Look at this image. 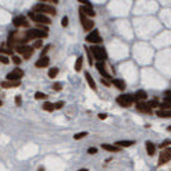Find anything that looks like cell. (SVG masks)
I'll use <instances>...</instances> for the list:
<instances>
[{
    "instance_id": "6da1fadb",
    "label": "cell",
    "mask_w": 171,
    "mask_h": 171,
    "mask_svg": "<svg viewBox=\"0 0 171 171\" xmlns=\"http://www.w3.org/2000/svg\"><path fill=\"white\" fill-rule=\"evenodd\" d=\"M25 36L29 38V40H38V38H45L48 37V32L43 30L40 28H33V29H28L25 33Z\"/></svg>"
},
{
    "instance_id": "7a4b0ae2",
    "label": "cell",
    "mask_w": 171,
    "mask_h": 171,
    "mask_svg": "<svg viewBox=\"0 0 171 171\" xmlns=\"http://www.w3.org/2000/svg\"><path fill=\"white\" fill-rule=\"evenodd\" d=\"M89 48H90V52H92L93 58H95L97 62H105L108 59L107 52H105V49L103 48V47L96 45V44H95L93 47H89Z\"/></svg>"
},
{
    "instance_id": "3957f363",
    "label": "cell",
    "mask_w": 171,
    "mask_h": 171,
    "mask_svg": "<svg viewBox=\"0 0 171 171\" xmlns=\"http://www.w3.org/2000/svg\"><path fill=\"white\" fill-rule=\"evenodd\" d=\"M135 101H137V100H135L134 95H129V93H123V95L116 97V103L120 107H130V105Z\"/></svg>"
},
{
    "instance_id": "277c9868",
    "label": "cell",
    "mask_w": 171,
    "mask_h": 171,
    "mask_svg": "<svg viewBox=\"0 0 171 171\" xmlns=\"http://www.w3.org/2000/svg\"><path fill=\"white\" fill-rule=\"evenodd\" d=\"M34 13H43V14H49V15H56V8L52 7L49 4H36L33 7Z\"/></svg>"
},
{
    "instance_id": "5b68a950",
    "label": "cell",
    "mask_w": 171,
    "mask_h": 171,
    "mask_svg": "<svg viewBox=\"0 0 171 171\" xmlns=\"http://www.w3.org/2000/svg\"><path fill=\"white\" fill-rule=\"evenodd\" d=\"M29 17L37 23H43V25H49L51 23V18H48L47 15H44L43 13H29Z\"/></svg>"
},
{
    "instance_id": "8992f818",
    "label": "cell",
    "mask_w": 171,
    "mask_h": 171,
    "mask_svg": "<svg viewBox=\"0 0 171 171\" xmlns=\"http://www.w3.org/2000/svg\"><path fill=\"white\" fill-rule=\"evenodd\" d=\"M79 21H81V25H82V29L85 32H89L95 28V22L92 19H88V17L85 15L82 11H79Z\"/></svg>"
},
{
    "instance_id": "52a82bcc",
    "label": "cell",
    "mask_w": 171,
    "mask_h": 171,
    "mask_svg": "<svg viewBox=\"0 0 171 171\" xmlns=\"http://www.w3.org/2000/svg\"><path fill=\"white\" fill-rule=\"evenodd\" d=\"M135 108H137L138 112H142V114H152V107L149 105V103H145L144 100H138L135 101Z\"/></svg>"
},
{
    "instance_id": "ba28073f",
    "label": "cell",
    "mask_w": 171,
    "mask_h": 171,
    "mask_svg": "<svg viewBox=\"0 0 171 171\" xmlns=\"http://www.w3.org/2000/svg\"><path fill=\"white\" fill-rule=\"evenodd\" d=\"M85 40H86V43H92V44H100L103 41V38L100 37V32L95 29V30H92L89 34H88L86 37H85Z\"/></svg>"
},
{
    "instance_id": "9c48e42d",
    "label": "cell",
    "mask_w": 171,
    "mask_h": 171,
    "mask_svg": "<svg viewBox=\"0 0 171 171\" xmlns=\"http://www.w3.org/2000/svg\"><path fill=\"white\" fill-rule=\"evenodd\" d=\"M170 160H171V148L166 146V148H164V151L160 153V156H159L158 164H159V166H163V164H166L167 162H170Z\"/></svg>"
},
{
    "instance_id": "30bf717a",
    "label": "cell",
    "mask_w": 171,
    "mask_h": 171,
    "mask_svg": "<svg viewBox=\"0 0 171 171\" xmlns=\"http://www.w3.org/2000/svg\"><path fill=\"white\" fill-rule=\"evenodd\" d=\"M13 23H14V26H22V28H29V21L26 19V17L25 15H18V17H15V18L13 19Z\"/></svg>"
},
{
    "instance_id": "8fae6325",
    "label": "cell",
    "mask_w": 171,
    "mask_h": 171,
    "mask_svg": "<svg viewBox=\"0 0 171 171\" xmlns=\"http://www.w3.org/2000/svg\"><path fill=\"white\" fill-rule=\"evenodd\" d=\"M23 77V71L21 69H15L13 70L11 73H8L7 74V79H10V81H15V79H21Z\"/></svg>"
},
{
    "instance_id": "7c38bea8",
    "label": "cell",
    "mask_w": 171,
    "mask_h": 171,
    "mask_svg": "<svg viewBox=\"0 0 171 171\" xmlns=\"http://www.w3.org/2000/svg\"><path fill=\"white\" fill-rule=\"evenodd\" d=\"M96 67H97V70H99V73H100V74L103 75V78H107V79H110V78H111V75L108 74V71H107V70H105L104 62H97Z\"/></svg>"
},
{
    "instance_id": "4fadbf2b",
    "label": "cell",
    "mask_w": 171,
    "mask_h": 171,
    "mask_svg": "<svg viewBox=\"0 0 171 171\" xmlns=\"http://www.w3.org/2000/svg\"><path fill=\"white\" fill-rule=\"evenodd\" d=\"M21 85V81L19 79H15V81H10V79H7V81H3L2 84H0V86L2 88H17Z\"/></svg>"
},
{
    "instance_id": "5bb4252c",
    "label": "cell",
    "mask_w": 171,
    "mask_h": 171,
    "mask_svg": "<svg viewBox=\"0 0 171 171\" xmlns=\"http://www.w3.org/2000/svg\"><path fill=\"white\" fill-rule=\"evenodd\" d=\"M79 11H82L86 17H96L95 10H93L92 7H88V6H81V7H79Z\"/></svg>"
},
{
    "instance_id": "9a60e30c",
    "label": "cell",
    "mask_w": 171,
    "mask_h": 171,
    "mask_svg": "<svg viewBox=\"0 0 171 171\" xmlns=\"http://www.w3.org/2000/svg\"><path fill=\"white\" fill-rule=\"evenodd\" d=\"M48 64H49V58L45 56V55H44V56H41L36 62V67H40V69H41V67H47Z\"/></svg>"
},
{
    "instance_id": "2e32d148",
    "label": "cell",
    "mask_w": 171,
    "mask_h": 171,
    "mask_svg": "<svg viewBox=\"0 0 171 171\" xmlns=\"http://www.w3.org/2000/svg\"><path fill=\"white\" fill-rule=\"evenodd\" d=\"M112 84H114V86L116 88V89L122 90V92L126 89V84H125V81H123V79H119V78L112 79Z\"/></svg>"
},
{
    "instance_id": "e0dca14e",
    "label": "cell",
    "mask_w": 171,
    "mask_h": 171,
    "mask_svg": "<svg viewBox=\"0 0 171 171\" xmlns=\"http://www.w3.org/2000/svg\"><path fill=\"white\" fill-rule=\"evenodd\" d=\"M145 146H146V152H148L149 156H153L156 153V145L153 142H151V141H146Z\"/></svg>"
},
{
    "instance_id": "ac0fdd59",
    "label": "cell",
    "mask_w": 171,
    "mask_h": 171,
    "mask_svg": "<svg viewBox=\"0 0 171 171\" xmlns=\"http://www.w3.org/2000/svg\"><path fill=\"white\" fill-rule=\"evenodd\" d=\"M85 78H86V82H88V85L90 86V89H93V90H96V84H95V81H93V78H92V75L89 74L88 71H85Z\"/></svg>"
},
{
    "instance_id": "d6986e66",
    "label": "cell",
    "mask_w": 171,
    "mask_h": 171,
    "mask_svg": "<svg viewBox=\"0 0 171 171\" xmlns=\"http://www.w3.org/2000/svg\"><path fill=\"white\" fill-rule=\"evenodd\" d=\"M29 49H30V47L26 45V44H18V45H15V51L18 52V54H25V52H28Z\"/></svg>"
},
{
    "instance_id": "ffe728a7",
    "label": "cell",
    "mask_w": 171,
    "mask_h": 171,
    "mask_svg": "<svg viewBox=\"0 0 171 171\" xmlns=\"http://www.w3.org/2000/svg\"><path fill=\"white\" fill-rule=\"evenodd\" d=\"M134 144H135V141H133V140H122V141H116L115 145L116 146H131Z\"/></svg>"
},
{
    "instance_id": "44dd1931",
    "label": "cell",
    "mask_w": 171,
    "mask_h": 171,
    "mask_svg": "<svg viewBox=\"0 0 171 171\" xmlns=\"http://www.w3.org/2000/svg\"><path fill=\"white\" fill-rule=\"evenodd\" d=\"M134 97H135V100H146V97H148V95H146V92L145 90H137V92L134 93Z\"/></svg>"
},
{
    "instance_id": "7402d4cb",
    "label": "cell",
    "mask_w": 171,
    "mask_h": 171,
    "mask_svg": "<svg viewBox=\"0 0 171 171\" xmlns=\"http://www.w3.org/2000/svg\"><path fill=\"white\" fill-rule=\"evenodd\" d=\"M101 148L104 149V151H108V152H118L119 151V148H118L116 145H111V144H103Z\"/></svg>"
},
{
    "instance_id": "603a6c76",
    "label": "cell",
    "mask_w": 171,
    "mask_h": 171,
    "mask_svg": "<svg viewBox=\"0 0 171 171\" xmlns=\"http://www.w3.org/2000/svg\"><path fill=\"white\" fill-rule=\"evenodd\" d=\"M159 118H171V110H159L158 112H156Z\"/></svg>"
},
{
    "instance_id": "cb8c5ba5",
    "label": "cell",
    "mask_w": 171,
    "mask_h": 171,
    "mask_svg": "<svg viewBox=\"0 0 171 171\" xmlns=\"http://www.w3.org/2000/svg\"><path fill=\"white\" fill-rule=\"evenodd\" d=\"M82 62H84V58L82 56H78L77 58V62H75V66H74V69H75V71H81L82 70Z\"/></svg>"
},
{
    "instance_id": "d4e9b609",
    "label": "cell",
    "mask_w": 171,
    "mask_h": 171,
    "mask_svg": "<svg viewBox=\"0 0 171 171\" xmlns=\"http://www.w3.org/2000/svg\"><path fill=\"white\" fill-rule=\"evenodd\" d=\"M85 51H86V55H88V63L90 64V66H93V55L92 52H90V48L89 47H84Z\"/></svg>"
},
{
    "instance_id": "484cf974",
    "label": "cell",
    "mask_w": 171,
    "mask_h": 171,
    "mask_svg": "<svg viewBox=\"0 0 171 171\" xmlns=\"http://www.w3.org/2000/svg\"><path fill=\"white\" fill-rule=\"evenodd\" d=\"M43 110L44 111H49V112H52V111L55 110V104H52V103H44L43 104Z\"/></svg>"
},
{
    "instance_id": "4316f807",
    "label": "cell",
    "mask_w": 171,
    "mask_h": 171,
    "mask_svg": "<svg viewBox=\"0 0 171 171\" xmlns=\"http://www.w3.org/2000/svg\"><path fill=\"white\" fill-rule=\"evenodd\" d=\"M58 73H59L58 67H52V69L48 71V77H49V78H55V77L58 75Z\"/></svg>"
},
{
    "instance_id": "83f0119b",
    "label": "cell",
    "mask_w": 171,
    "mask_h": 171,
    "mask_svg": "<svg viewBox=\"0 0 171 171\" xmlns=\"http://www.w3.org/2000/svg\"><path fill=\"white\" fill-rule=\"evenodd\" d=\"M159 107L162 108V110H171V103H167V101H163L159 104Z\"/></svg>"
},
{
    "instance_id": "f1b7e54d",
    "label": "cell",
    "mask_w": 171,
    "mask_h": 171,
    "mask_svg": "<svg viewBox=\"0 0 171 171\" xmlns=\"http://www.w3.org/2000/svg\"><path fill=\"white\" fill-rule=\"evenodd\" d=\"M32 47H33L34 49H40L41 47H43V41H41V38H38V40L34 41V43H33V45H32Z\"/></svg>"
},
{
    "instance_id": "f546056e",
    "label": "cell",
    "mask_w": 171,
    "mask_h": 171,
    "mask_svg": "<svg viewBox=\"0 0 171 171\" xmlns=\"http://www.w3.org/2000/svg\"><path fill=\"white\" fill-rule=\"evenodd\" d=\"M33 52H34V48H33V47H30V49H29L28 52H25V54H23V59H29V58H32Z\"/></svg>"
},
{
    "instance_id": "4dcf8cb0",
    "label": "cell",
    "mask_w": 171,
    "mask_h": 171,
    "mask_svg": "<svg viewBox=\"0 0 171 171\" xmlns=\"http://www.w3.org/2000/svg\"><path fill=\"white\" fill-rule=\"evenodd\" d=\"M0 54H3V55H11V54H13V49H10V47H8V48H0Z\"/></svg>"
},
{
    "instance_id": "1f68e13d",
    "label": "cell",
    "mask_w": 171,
    "mask_h": 171,
    "mask_svg": "<svg viewBox=\"0 0 171 171\" xmlns=\"http://www.w3.org/2000/svg\"><path fill=\"white\" fill-rule=\"evenodd\" d=\"M170 145H171V140H164L163 142L159 145V148H160V149H164L166 146H170Z\"/></svg>"
},
{
    "instance_id": "d6a6232c",
    "label": "cell",
    "mask_w": 171,
    "mask_h": 171,
    "mask_svg": "<svg viewBox=\"0 0 171 171\" xmlns=\"http://www.w3.org/2000/svg\"><path fill=\"white\" fill-rule=\"evenodd\" d=\"M88 133L86 131H82V133H77L74 135V140H81V138H84V137H86Z\"/></svg>"
},
{
    "instance_id": "836d02e7",
    "label": "cell",
    "mask_w": 171,
    "mask_h": 171,
    "mask_svg": "<svg viewBox=\"0 0 171 171\" xmlns=\"http://www.w3.org/2000/svg\"><path fill=\"white\" fill-rule=\"evenodd\" d=\"M34 99H36V100L47 99V95H44V93H40V92H36V95H34Z\"/></svg>"
},
{
    "instance_id": "e575fe53",
    "label": "cell",
    "mask_w": 171,
    "mask_h": 171,
    "mask_svg": "<svg viewBox=\"0 0 171 171\" xmlns=\"http://www.w3.org/2000/svg\"><path fill=\"white\" fill-rule=\"evenodd\" d=\"M0 63H3V64H8L10 63V60L7 59V56H4V55H0Z\"/></svg>"
},
{
    "instance_id": "d590c367",
    "label": "cell",
    "mask_w": 171,
    "mask_h": 171,
    "mask_svg": "<svg viewBox=\"0 0 171 171\" xmlns=\"http://www.w3.org/2000/svg\"><path fill=\"white\" fill-rule=\"evenodd\" d=\"M62 26H63V28H67V26H69V17H63V18H62Z\"/></svg>"
},
{
    "instance_id": "8d00e7d4",
    "label": "cell",
    "mask_w": 171,
    "mask_h": 171,
    "mask_svg": "<svg viewBox=\"0 0 171 171\" xmlns=\"http://www.w3.org/2000/svg\"><path fill=\"white\" fill-rule=\"evenodd\" d=\"M78 2L81 3V4H84V6H88V7H93L92 3H90L89 0H78Z\"/></svg>"
},
{
    "instance_id": "74e56055",
    "label": "cell",
    "mask_w": 171,
    "mask_h": 171,
    "mask_svg": "<svg viewBox=\"0 0 171 171\" xmlns=\"http://www.w3.org/2000/svg\"><path fill=\"white\" fill-rule=\"evenodd\" d=\"M13 62H14L15 64H18V66H19V64L22 63V59L18 58V56H14V58H13Z\"/></svg>"
},
{
    "instance_id": "f35d334b",
    "label": "cell",
    "mask_w": 171,
    "mask_h": 171,
    "mask_svg": "<svg viewBox=\"0 0 171 171\" xmlns=\"http://www.w3.org/2000/svg\"><path fill=\"white\" fill-rule=\"evenodd\" d=\"M63 105H64L63 101H58L56 104H55V108H56V110H60V108H63Z\"/></svg>"
},
{
    "instance_id": "ab89813d",
    "label": "cell",
    "mask_w": 171,
    "mask_h": 171,
    "mask_svg": "<svg viewBox=\"0 0 171 171\" xmlns=\"http://www.w3.org/2000/svg\"><path fill=\"white\" fill-rule=\"evenodd\" d=\"M149 105H151L152 108H156V107H159V103L156 101V100H152V101H149Z\"/></svg>"
},
{
    "instance_id": "60d3db41",
    "label": "cell",
    "mask_w": 171,
    "mask_h": 171,
    "mask_svg": "<svg viewBox=\"0 0 171 171\" xmlns=\"http://www.w3.org/2000/svg\"><path fill=\"white\" fill-rule=\"evenodd\" d=\"M52 88H54V90H62V85H60V84H58V82H56V84L52 85Z\"/></svg>"
},
{
    "instance_id": "b9f144b4",
    "label": "cell",
    "mask_w": 171,
    "mask_h": 171,
    "mask_svg": "<svg viewBox=\"0 0 171 171\" xmlns=\"http://www.w3.org/2000/svg\"><path fill=\"white\" fill-rule=\"evenodd\" d=\"M21 101H22V97H21V96H17V97H15V104H17V105H21V104H22Z\"/></svg>"
},
{
    "instance_id": "7bdbcfd3",
    "label": "cell",
    "mask_w": 171,
    "mask_h": 171,
    "mask_svg": "<svg viewBox=\"0 0 171 171\" xmlns=\"http://www.w3.org/2000/svg\"><path fill=\"white\" fill-rule=\"evenodd\" d=\"M88 153H89V155H95V153H97V149L96 148H89L88 149Z\"/></svg>"
},
{
    "instance_id": "ee69618b",
    "label": "cell",
    "mask_w": 171,
    "mask_h": 171,
    "mask_svg": "<svg viewBox=\"0 0 171 171\" xmlns=\"http://www.w3.org/2000/svg\"><path fill=\"white\" fill-rule=\"evenodd\" d=\"M49 49H51V45H47V47H45V48H44V49H43V52H41V54H43V56H44V55H45V54H47V52H48V51H49Z\"/></svg>"
},
{
    "instance_id": "f6af8a7d",
    "label": "cell",
    "mask_w": 171,
    "mask_h": 171,
    "mask_svg": "<svg viewBox=\"0 0 171 171\" xmlns=\"http://www.w3.org/2000/svg\"><path fill=\"white\" fill-rule=\"evenodd\" d=\"M107 116H108V115H107V114H99V119H101V120H104V119H107Z\"/></svg>"
},
{
    "instance_id": "bcb514c9",
    "label": "cell",
    "mask_w": 171,
    "mask_h": 171,
    "mask_svg": "<svg viewBox=\"0 0 171 171\" xmlns=\"http://www.w3.org/2000/svg\"><path fill=\"white\" fill-rule=\"evenodd\" d=\"M101 84L104 85V86H110V82L105 81V78H103V79H101Z\"/></svg>"
},
{
    "instance_id": "7dc6e473",
    "label": "cell",
    "mask_w": 171,
    "mask_h": 171,
    "mask_svg": "<svg viewBox=\"0 0 171 171\" xmlns=\"http://www.w3.org/2000/svg\"><path fill=\"white\" fill-rule=\"evenodd\" d=\"M164 96H167V97H171V90H166V93H164Z\"/></svg>"
},
{
    "instance_id": "c3c4849f",
    "label": "cell",
    "mask_w": 171,
    "mask_h": 171,
    "mask_svg": "<svg viewBox=\"0 0 171 171\" xmlns=\"http://www.w3.org/2000/svg\"><path fill=\"white\" fill-rule=\"evenodd\" d=\"M167 131H171V126H169V127H167Z\"/></svg>"
},
{
    "instance_id": "681fc988",
    "label": "cell",
    "mask_w": 171,
    "mask_h": 171,
    "mask_svg": "<svg viewBox=\"0 0 171 171\" xmlns=\"http://www.w3.org/2000/svg\"><path fill=\"white\" fill-rule=\"evenodd\" d=\"M51 2H52V3H56V2H58V0H51Z\"/></svg>"
},
{
    "instance_id": "f907efd6",
    "label": "cell",
    "mask_w": 171,
    "mask_h": 171,
    "mask_svg": "<svg viewBox=\"0 0 171 171\" xmlns=\"http://www.w3.org/2000/svg\"><path fill=\"white\" fill-rule=\"evenodd\" d=\"M3 104V101H2V100H0V105H2Z\"/></svg>"
},
{
    "instance_id": "816d5d0a",
    "label": "cell",
    "mask_w": 171,
    "mask_h": 171,
    "mask_svg": "<svg viewBox=\"0 0 171 171\" xmlns=\"http://www.w3.org/2000/svg\"><path fill=\"white\" fill-rule=\"evenodd\" d=\"M40 2H47V0H40Z\"/></svg>"
}]
</instances>
